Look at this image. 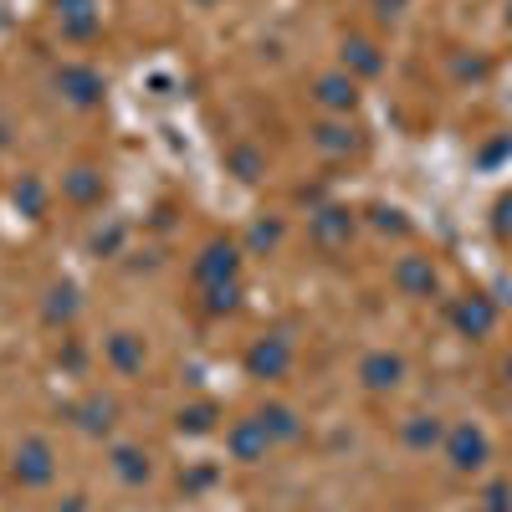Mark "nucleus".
I'll return each mask as SVG.
<instances>
[{
	"label": "nucleus",
	"mask_w": 512,
	"mask_h": 512,
	"mask_svg": "<svg viewBox=\"0 0 512 512\" xmlns=\"http://www.w3.org/2000/svg\"><path fill=\"white\" fill-rule=\"evenodd\" d=\"M277 236H282V226H256V231H251V241H256V246H272Z\"/></svg>",
	"instance_id": "obj_26"
},
{
	"label": "nucleus",
	"mask_w": 512,
	"mask_h": 512,
	"mask_svg": "<svg viewBox=\"0 0 512 512\" xmlns=\"http://www.w3.org/2000/svg\"><path fill=\"white\" fill-rule=\"evenodd\" d=\"M405 441H410L415 451H431V446L441 441V420H436V415H415V420L405 425Z\"/></svg>",
	"instance_id": "obj_20"
},
{
	"label": "nucleus",
	"mask_w": 512,
	"mask_h": 512,
	"mask_svg": "<svg viewBox=\"0 0 512 512\" xmlns=\"http://www.w3.org/2000/svg\"><path fill=\"white\" fill-rule=\"evenodd\" d=\"M62 195L72 205H98L103 200V175H98V169H88V164H77V169H67V175H62Z\"/></svg>",
	"instance_id": "obj_9"
},
{
	"label": "nucleus",
	"mask_w": 512,
	"mask_h": 512,
	"mask_svg": "<svg viewBox=\"0 0 512 512\" xmlns=\"http://www.w3.org/2000/svg\"><path fill=\"white\" fill-rule=\"evenodd\" d=\"M497 231H512V200L497 205Z\"/></svg>",
	"instance_id": "obj_27"
},
{
	"label": "nucleus",
	"mask_w": 512,
	"mask_h": 512,
	"mask_svg": "<svg viewBox=\"0 0 512 512\" xmlns=\"http://www.w3.org/2000/svg\"><path fill=\"white\" fill-rule=\"evenodd\" d=\"M77 318V287H52L47 292V323H72Z\"/></svg>",
	"instance_id": "obj_19"
},
{
	"label": "nucleus",
	"mask_w": 512,
	"mask_h": 512,
	"mask_svg": "<svg viewBox=\"0 0 512 512\" xmlns=\"http://www.w3.org/2000/svg\"><path fill=\"white\" fill-rule=\"evenodd\" d=\"M57 88H62L77 108H93V103L103 98V77H98L93 67H62V72H57Z\"/></svg>",
	"instance_id": "obj_7"
},
{
	"label": "nucleus",
	"mask_w": 512,
	"mask_h": 512,
	"mask_svg": "<svg viewBox=\"0 0 512 512\" xmlns=\"http://www.w3.org/2000/svg\"><path fill=\"white\" fill-rule=\"evenodd\" d=\"M210 425H216V405H190V410H180V431H185V436H205Z\"/></svg>",
	"instance_id": "obj_22"
},
{
	"label": "nucleus",
	"mask_w": 512,
	"mask_h": 512,
	"mask_svg": "<svg viewBox=\"0 0 512 512\" xmlns=\"http://www.w3.org/2000/svg\"><path fill=\"white\" fill-rule=\"evenodd\" d=\"M492 512H507V487H492Z\"/></svg>",
	"instance_id": "obj_28"
},
{
	"label": "nucleus",
	"mask_w": 512,
	"mask_h": 512,
	"mask_svg": "<svg viewBox=\"0 0 512 512\" xmlns=\"http://www.w3.org/2000/svg\"><path fill=\"white\" fill-rule=\"evenodd\" d=\"M113 472H118L128 487H139V482H149V456L134 451V446H118V451H113Z\"/></svg>",
	"instance_id": "obj_15"
},
{
	"label": "nucleus",
	"mask_w": 512,
	"mask_h": 512,
	"mask_svg": "<svg viewBox=\"0 0 512 512\" xmlns=\"http://www.w3.org/2000/svg\"><path fill=\"white\" fill-rule=\"evenodd\" d=\"M11 477H16L21 487H52V477H57V451L41 441V436L21 441L16 456H11Z\"/></svg>",
	"instance_id": "obj_1"
},
{
	"label": "nucleus",
	"mask_w": 512,
	"mask_h": 512,
	"mask_svg": "<svg viewBox=\"0 0 512 512\" xmlns=\"http://www.w3.org/2000/svg\"><path fill=\"white\" fill-rule=\"evenodd\" d=\"M226 451H231V461H241V466H256V461H267V451H272V436H267V425L262 420H236L231 431H226Z\"/></svg>",
	"instance_id": "obj_2"
},
{
	"label": "nucleus",
	"mask_w": 512,
	"mask_h": 512,
	"mask_svg": "<svg viewBox=\"0 0 512 512\" xmlns=\"http://www.w3.org/2000/svg\"><path fill=\"white\" fill-rule=\"evenodd\" d=\"M57 6V26L72 41H88L98 31V0H52Z\"/></svg>",
	"instance_id": "obj_6"
},
{
	"label": "nucleus",
	"mask_w": 512,
	"mask_h": 512,
	"mask_svg": "<svg viewBox=\"0 0 512 512\" xmlns=\"http://www.w3.org/2000/svg\"><path fill=\"white\" fill-rule=\"evenodd\" d=\"M492 323H497V308L487 303V297H461L456 303V328L461 333H472V338H482V333H492Z\"/></svg>",
	"instance_id": "obj_10"
},
{
	"label": "nucleus",
	"mask_w": 512,
	"mask_h": 512,
	"mask_svg": "<svg viewBox=\"0 0 512 512\" xmlns=\"http://www.w3.org/2000/svg\"><path fill=\"white\" fill-rule=\"evenodd\" d=\"M354 236V216L349 210H318L313 216V241L318 246H344Z\"/></svg>",
	"instance_id": "obj_12"
},
{
	"label": "nucleus",
	"mask_w": 512,
	"mask_h": 512,
	"mask_svg": "<svg viewBox=\"0 0 512 512\" xmlns=\"http://www.w3.org/2000/svg\"><path fill=\"white\" fill-rule=\"evenodd\" d=\"M323 108H333V113H349L354 103H359V88H354V77L349 72H333V77H318V93H313Z\"/></svg>",
	"instance_id": "obj_11"
},
{
	"label": "nucleus",
	"mask_w": 512,
	"mask_h": 512,
	"mask_svg": "<svg viewBox=\"0 0 512 512\" xmlns=\"http://www.w3.org/2000/svg\"><path fill=\"white\" fill-rule=\"evenodd\" d=\"M16 205H21V216H41V210H47V185H41L36 175H21L16 180Z\"/></svg>",
	"instance_id": "obj_18"
},
{
	"label": "nucleus",
	"mask_w": 512,
	"mask_h": 512,
	"mask_svg": "<svg viewBox=\"0 0 512 512\" xmlns=\"http://www.w3.org/2000/svg\"><path fill=\"white\" fill-rule=\"evenodd\" d=\"M395 282H400V292H410V297H431V292H436V267L425 262V256H400Z\"/></svg>",
	"instance_id": "obj_8"
},
{
	"label": "nucleus",
	"mask_w": 512,
	"mask_h": 512,
	"mask_svg": "<svg viewBox=\"0 0 512 512\" xmlns=\"http://www.w3.org/2000/svg\"><path fill=\"white\" fill-rule=\"evenodd\" d=\"M231 169L241 180H256V175H262V154H256V149H231Z\"/></svg>",
	"instance_id": "obj_25"
},
{
	"label": "nucleus",
	"mask_w": 512,
	"mask_h": 512,
	"mask_svg": "<svg viewBox=\"0 0 512 512\" xmlns=\"http://www.w3.org/2000/svg\"><path fill=\"white\" fill-rule=\"evenodd\" d=\"M507 379H512V359H507Z\"/></svg>",
	"instance_id": "obj_29"
},
{
	"label": "nucleus",
	"mask_w": 512,
	"mask_h": 512,
	"mask_svg": "<svg viewBox=\"0 0 512 512\" xmlns=\"http://www.w3.org/2000/svg\"><path fill=\"white\" fill-rule=\"evenodd\" d=\"M344 62H349V67H359L364 77H374V72H379V57H374L369 41H349V47H344Z\"/></svg>",
	"instance_id": "obj_23"
},
{
	"label": "nucleus",
	"mask_w": 512,
	"mask_h": 512,
	"mask_svg": "<svg viewBox=\"0 0 512 512\" xmlns=\"http://www.w3.org/2000/svg\"><path fill=\"white\" fill-rule=\"evenodd\" d=\"M400 374H405V364H400L395 354H369V359L359 364V379L369 384V390H395Z\"/></svg>",
	"instance_id": "obj_13"
},
{
	"label": "nucleus",
	"mask_w": 512,
	"mask_h": 512,
	"mask_svg": "<svg viewBox=\"0 0 512 512\" xmlns=\"http://www.w3.org/2000/svg\"><path fill=\"white\" fill-rule=\"evenodd\" d=\"M205 308H210V313H231V308H236V282L205 287Z\"/></svg>",
	"instance_id": "obj_24"
},
{
	"label": "nucleus",
	"mask_w": 512,
	"mask_h": 512,
	"mask_svg": "<svg viewBox=\"0 0 512 512\" xmlns=\"http://www.w3.org/2000/svg\"><path fill=\"white\" fill-rule=\"evenodd\" d=\"M256 420L267 425V436H272V441H297V436H303V425H297V415H292L287 405H267Z\"/></svg>",
	"instance_id": "obj_17"
},
{
	"label": "nucleus",
	"mask_w": 512,
	"mask_h": 512,
	"mask_svg": "<svg viewBox=\"0 0 512 512\" xmlns=\"http://www.w3.org/2000/svg\"><path fill=\"white\" fill-rule=\"evenodd\" d=\"M313 144L323 154H349L354 149V134H349V128H338V123H323V128H313Z\"/></svg>",
	"instance_id": "obj_21"
},
{
	"label": "nucleus",
	"mask_w": 512,
	"mask_h": 512,
	"mask_svg": "<svg viewBox=\"0 0 512 512\" xmlns=\"http://www.w3.org/2000/svg\"><path fill=\"white\" fill-rule=\"evenodd\" d=\"M287 364H292V338H282V333L256 338L251 354H246V369H251L256 379H282Z\"/></svg>",
	"instance_id": "obj_3"
},
{
	"label": "nucleus",
	"mask_w": 512,
	"mask_h": 512,
	"mask_svg": "<svg viewBox=\"0 0 512 512\" xmlns=\"http://www.w3.org/2000/svg\"><path fill=\"white\" fill-rule=\"evenodd\" d=\"M236 272H241V251H236L231 241H210V246L195 256V282H205V287L236 282Z\"/></svg>",
	"instance_id": "obj_4"
},
{
	"label": "nucleus",
	"mask_w": 512,
	"mask_h": 512,
	"mask_svg": "<svg viewBox=\"0 0 512 512\" xmlns=\"http://www.w3.org/2000/svg\"><path fill=\"white\" fill-rule=\"evenodd\" d=\"M446 456L456 472H477V466L487 461V436L477 431V425H456V431L446 436Z\"/></svg>",
	"instance_id": "obj_5"
},
{
	"label": "nucleus",
	"mask_w": 512,
	"mask_h": 512,
	"mask_svg": "<svg viewBox=\"0 0 512 512\" xmlns=\"http://www.w3.org/2000/svg\"><path fill=\"white\" fill-rule=\"evenodd\" d=\"M108 359H113L118 374H139V369H144V338L113 333V338H108Z\"/></svg>",
	"instance_id": "obj_14"
},
{
	"label": "nucleus",
	"mask_w": 512,
	"mask_h": 512,
	"mask_svg": "<svg viewBox=\"0 0 512 512\" xmlns=\"http://www.w3.org/2000/svg\"><path fill=\"white\" fill-rule=\"evenodd\" d=\"M72 415H77V425H82L88 436H103L108 425H113V415H118V410H113V400H98V395H93L88 405H77Z\"/></svg>",
	"instance_id": "obj_16"
}]
</instances>
